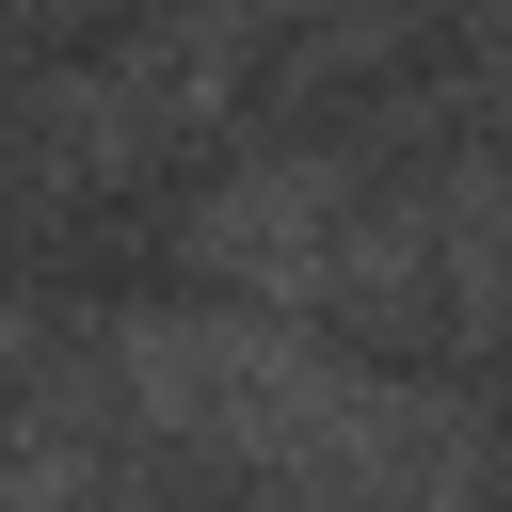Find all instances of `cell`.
<instances>
[{
  "instance_id": "cell-1",
  "label": "cell",
  "mask_w": 512,
  "mask_h": 512,
  "mask_svg": "<svg viewBox=\"0 0 512 512\" xmlns=\"http://www.w3.org/2000/svg\"><path fill=\"white\" fill-rule=\"evenodd\" d=\"M128 384H144L176 432H208V448H240V464H272V480L448 464V416H432V400L336 368V352L288 336V320H128Z\"/></svg>"
}]
</instances>
